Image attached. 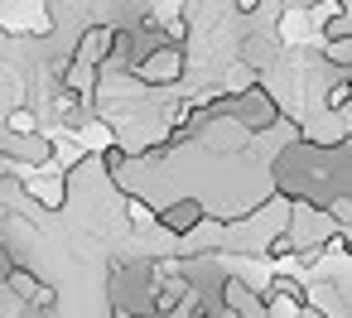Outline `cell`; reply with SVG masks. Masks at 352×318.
<instances>
[{
	"label": "cell",
	"instance_id": "cell-5",
	"mask_svg": "<svg viewBox=\"0 0 352 318\" xmlns=\"http://www.w3.org/2000/svg\"><path fill=\"white\" fill-rule=\"evenodd\" d=\"M261 0H232V15H256Z\"/></svg>",
	"mask_w": 352,
	"mask_h": 318
},
{
	"label": "cell",
	"instance_id": "cell-3",
	"mask_svg": "<svg viewBox=\"0 0 352 318\" xmlns=\"http://www.w3.org/2000/svg\"><path fill=\"white\" fill-rule=\"evenodd\" d=\"M236 63H246L251 73H275L280 68V39L275 34H246V39H236Z\"/></svg>",
	"mask_w": 352,
	"mask_h": 318
},
{
	"label": "cell",
	"instance_id": "cell-4",
	"mask_svg": "<svg viewBox=\"0 0 352 318\" xmlns=\"http://www.w3.org/2000/svg\"><path fill=\"white\" fill-rule=\"evenodd\" d=\"M73 58L87 63V68H102L111 58V25H87L78 34V44H73Z\"/></svg>",
	"mask_w": 352,
	"mask_h": 318
},
{
	"label": "cell",
	"instance_id": "cell-6",
	"mask_svg": "<svg viewBox=\"0 0 352 318\" xmlns=\"http://www.w3.org/2000/svg\"><path fill=\"white\" fill-rule=\"evenodd\" d=\"M20 318H58V313H44V308H30V304H25V308H20Z\"/></svg>",
	"mask_w": 352,
	"mask_h": 318
},
{
	"label": "cell",
	"instance_id": "cell-1",
	"mask_svg": "<svg viewBox=\"0 0 352 318\" xmlns=\"http://www.w3.org/2000/svg\"><path fill=\"white\" fill-rule=\"evenodd\" d=\"M184 73H188V54H184L179 44H164V49L145 54L140 68H135V78H140L150 92H169V87H179Z\"/></svg>",
	"mask_w": 352,
	"mask_h": 318
},
{
	"label": "cell",
	"instance_id": "cell-2",
	"mask_svg": "<svg viewBox=\"0 0 352 318\" xmlns=\"http://www.w3.org/2000/svg\"><path fill=\"white\" fill-rule=\"evenodd\" d=\"M208 217H212V212H208V203H203L198 193H174V198L160 207L155 227H160L169 241H184V236H188V231H198Z\"/></svg>",
	"mask_w": 352,
	"mask_h": 318
}]
</instances>
